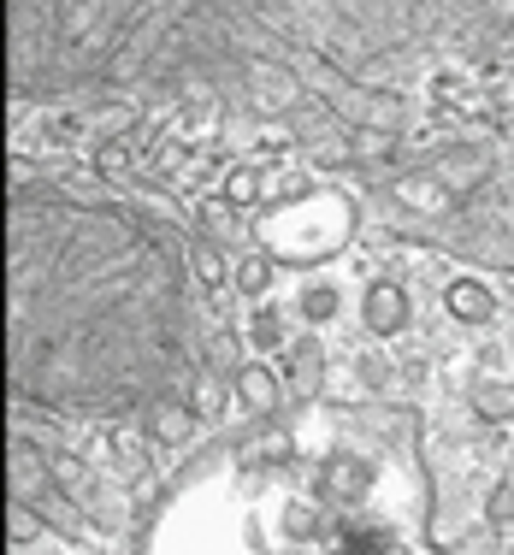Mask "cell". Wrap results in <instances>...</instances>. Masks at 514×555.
Segmentation results:
<instances>
[{
  "instance_id": "obj_1",
  "label": "cell",
  "mask_w": 514,
  "mask_h": 555,
  "mask_svg": "<svg viewBox=\"0 0 514 555\" xmlns=\"http://www.w3.org/2000/svg\"><path fill=\"white\" fill-rule=\"evenodd\" d=\"M12 390L54 414H136L195 372V278L142 207L24 184L6 219Z\"/></svg>"
},
{
  "instance_id": "obj_2",
  "label": "cell",
  "mask_w": 514,
  "mask_h": 555,
  "mask_svg": "<svg viewBox=\"0 0 514 555\" xmlns=\"http://www.w3.org/2000/svg\"><path fill=\"white\" fill-rule=\"evenodd\" d=\"M142 555H438L414 437L367 408L243 426L184 467Z\"/></svg>"
},
{
  "instance_id": "obj_3",
  "label": "cell",
  "mask_w": 514,
  "mask_h": 555,
  "mask_svg": "<svg viewBox=\"0 0 514 555\" xmlns=\"http://www.w3.org/2000/svg\"><path fill=\"white\" fill-rule=\"evenodd\" d=\"M219 48V0H12L18 95L166 89Z\"/></svg>"
},
{
  "instance_id": "obj_4",
  "label": "cell",
  "mask_w": 514,
  "mask_h": 555,
  "mask_svg": "<svg viewBox=\"0 0 514 555\" xmlns=\"http://www.w3.org/2000/svg\"><path fill=\"white\" fill-rule=\"evenodd\" d=\"M249 6L314 60L367 83L467 65L514 36V0H249Z\"/></svg>"
}]
</instances>
